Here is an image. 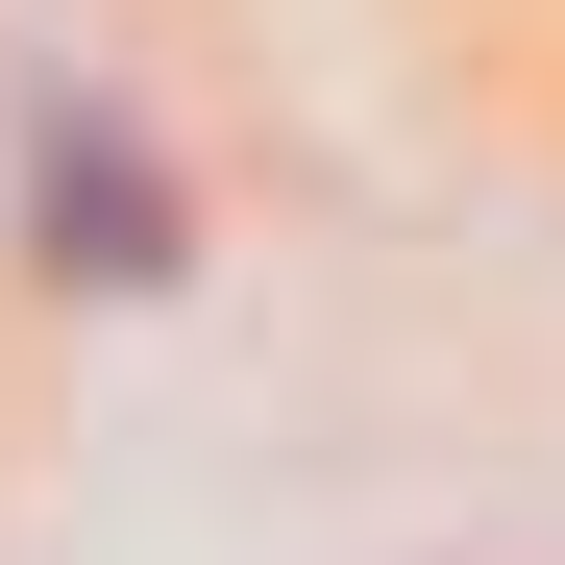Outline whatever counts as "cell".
<instances>
[{
  "label": "cell",
  "instance_id": "6da1fadb",
  "mask_svg": "<svg viewBox=\"0 0 565 565\" xmlns=\"http://www.w3.org/2000/svg\"><path fill=\"white\" fill-rule=\"evenodd\" d=\"M50 246H74V270H172V246H148V172H74V148H50Z\"/></svg>",
  "mask_w": 565,
  "mask_h": 565
}]
</instances>
